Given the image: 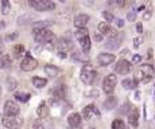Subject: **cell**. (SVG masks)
Here are the masks:
<instances>
[{"mask_svg": "<svg viewBox=\"0 0 155 129\" xmlns=\"http://www.w3.org/2000/svg\"><path fill=\"white\" fill-rule=\"evenodd\" d=\"M32 34H34V38L38 43H51L54 40V34L50 31L49 28H42V30H32Z\"/></svg>", "mask_w": 155, "mask_h": 129, "instance_id": "1", "label": "cell"}, {"mask_svg": "<svg viewBox=\"0 0 155 129\" xmlns=\"http://www.w3.org/2000/svg\"><path fill=\"white\" fill-rule=\"evenodd\" d=\"M80 77H81V81L84 83H86V85H92L97 78V71L93 69V66L85 65L84 67H82Z\"/></svg>", "mask_w": 155, "mask_h": 129, "instance_id": "2", "label": "cell"}, {"mask_svg": "<svg viewBox=\"0 0 155 129\" xmlns=\"http://www.w3.org/2000/svg\"><path fill=\"white\" fill-rule=\"evenodd\" d=\"M28 4L31 8L37 11H50V10H54L55 4L53 3V0H28Z\"/></svg>", "mask_w": 155, "mask_h": 129, "instance_id": "3", "label": "cell"}, {"mask_svg": "<svg viewBox=\"0 0 155 129\" xmlns=\"http://www.w3.org/2000/svg\"><path fill=\"white\" fill-rule=\"evenodd\" d=\"M138 77H139V79H140L143 83L150 82V81L153 79V77H154V67H153V65H148V63L142 65L140 67H139Z\"/></svg>", "mask_w": 155, "mask_h": 129, "instance_id": "4", "label": "cell"}, {"mask_svg": "<svg viewBox=\"0 0 155 129\" xmlns=\"http://www.w3.org/2000/svg\"><path fill=\"white\" fill-rule=\"evenodd\" d=\"M2 122L8 129H18L23 124V118H20L19 116H4Z\"/></svg>", "mask_w": 155, "mask_h": 129, "instance_id": "5", "label": "cell"}, {"mask_svg": "<svg viewBox=\"0 0 155 129\" xmlns=\"http://www.w3.org/2000/svg\"><path fill=\"white\" fill-rule=\"evenodd\" d=\"M116 83H117V78H116L115 74H109L104 78L103 82V90L107 93V94H112L113 90L116 88Z\"/></svg>", "mask_w": 155, "mask_h": 129, "instance_id": "6", "label": "cell"}, {"mask_svg": "<svg viewBox=\"0 0 155 129\" xmlns=\"http://www.w3.org/2000/svg\"><path fill=\"white\" fill-rule=\"evenodd\" d=\"M37 67H38V61L35 58H32L30 54H26L23 61L20 62V69L23 71H32Z\"/></svg>", "mask_w": 155, "mask_h": 129, "instance_id": "7", "label": "cell"}, {"mask_svg": "<svg viewBox=\"0 0 155 129\" xmlns=\"http://www.w3.org/2000/svg\"><path fill=\"white\" fill-rule=\"evenodd\" d=\"M131 70H132V65H131L127 59H120V61L115 65V73L120 74V76H126Z\"/></svg>", "mask_w": 155, "mask_h": 129, "instance_id": "8", "label": "cell"}, {"mask_svg": "<svg viewBox=\"0 0 155 129\" xmlns=\"http://www.w3.org/2000/svg\"><path fill=\"white\" fill-rule=\"evenodd\" d=\"M82 114H84V118L86 120H94V118H100V110L94 106L93 104L86 105L82 110Z\"/></svg>", "mask_w": 155, "mask_h": 129, "instance_id": "9", "label": "cell"}, {"mask_svg": "<svg viewBox=\"0 0 155 129\" xmlns=\"http://www.w3.org/2000/svg\"><path fill=\"white\" fill-rule=\"evenodd\" d=\"M20 112V108L14 101H7L4 104V113L5 116H18Z\"/></svg>", "mask_w": 155, "mask_h": 129, "instance_id": "10", "label": "cell"}, {"mask_svg": "<svg viewBox=\"0 0 155 129\" xmlns=\"http://www.w3.org/2000/svg\"><path fill=\"white\" fill-rule=\"evenodd\" d=\"M73 47H74L73 42H71L70 39H68V38H61L58 40V43H57V49H58V51H61V53L70 51Z\"/></svg>", "mask_w": 155, "mask_h": 129, "instance_id": "11", "label": "cell"}, {"mask_svg": "<svg viewBox=\"0 0 155 129\" xmlns=\"http://www.w3.org/2000/svg\"><path fill=\"white\" fill-rule=\"evenodd\" d=\"M97 62H99L100 66H108L115 62V55L109 53H101L99 56H97Z\"/></svg>", "mask_w": 155, "mask_h": 129, "instance_id": "12", "label": "cell"}, {"mask_svg": "<svg viewBox=\"0 0 155 129\" xmlns=\"http://www.w3.org/2000/svg\"><path fill=\"white\" fill-rule=\"evenodd\" d=\"M88 22H89V16L86 14H80L74 18V26L77 28H86Z\"/></svg>", "mask_w": 155, "mask_h": 129, "instance_id": "13", "label": "cell"}, {"mask_svg": "<svg viewBox=\"0 0 155 129\" xmlns=\"http://www.w3.org/2000/svg\"><path fill=\"white\" fill-rule=\"evenodd\" d=\"M128 122H130L131 127H138L139 125V110L136 108L130 109L128 113Z\"/></svg>", "mask_w": 155, "mask_h": 129, "instance_id": "14", "label": "cell"}, {"mask_svg": "<svg viewBox=\"0 0 155 129\" xmlns=\"http://www.w3.org/2000/svg\"><path fill=\"white\" fill-rule=\"evenodd\" d=\"M12 65V58L10 54H0V69H8Z\"/></svg>", "mask_w": 155, "mask_h": 129, "instance_id": "15", "label": "cell"}, {"mask_svg": "<svg viewBox=\"0 0 155 129\" xmlns=\"http://www.w3.org/2000/svg\"><path fill=\"white\" fill-rule=\"evenodd\" d=\"M68 122H69V125L71 128L80 127V124H81V116H80L78 113H71V114L68 117Z\"/></svg>", "mask_w": 155, "mask_h": 129, "instance_id": "16", "label": "cell"}, {"mask_svg": "<svg viewBox=\"0 0 155 129\" xmlns=\"http://www.w3.org/2000/svg\"><path fill=\"white\" fill-rule=\"evenodd\" d=\"M120 42H121V38H119V35L115 38H109L108 42L105 43V47L109 50H116V49H119V46H120Z\"/></svg>", "mask_w": 155, "mask_h": 129, "instance_id": "17", "label": "cell"}, {"mask_svg": "<svg viewBox=\"0 0 155 129\" xmlns=\"http://www.w3.org/2000/svg\"><path fill=\"white\" fill-rule=\"evenodd\" d=\"M116 106H117V98H116L115 95H109V97L104 101V108H105L107 110H112V109H115Z\"/></svg>", "mask_w": 155, "mask_h": 129, "instance_id": "18", "label": "cell"}, {"mask_svg": "<svg viewBox=\"0 0 155 129\" xmlns=\"http://www.w3.org/2000/svg\"><path fill=\"white\" fill-rule=\"evenodd\" d=\"M37 114L41 117V118H45V117L49 116V106H47L46 102H41L39 106L37 108Z\"/></svg>", "mask_w": 155, "mask_h": 129, "instance_id": "19", "label": "cell"}, {"mask_svg": "<svg viewBox=\"0 0 155 129\" xmlns=\"http://www.w3.org/2000/svg\"><path fill=\"white\" fill-rule=\"evenodd\" d=\"M43 70H45V73H46V76H49L50 78L57 77V76H58V73H59V70L55 67L54 65H46Z\"/></svg>", "mask_w": 155, "mask_h": 129, "instance_id": "20", "label": "cell"}, {"mask_svg": "<svg viewBox=\"0 0 155 129\" xmlns=\"http://www.w3.org/2000/svg\"><path fill=\"white\" fill-rule=\"evenodd\" d=\"M97 30H99V32L101 35H109L112 27L109 26L108 22H101V23H99V26H97Z\"/></svg>", "mask_w": 155, "mask_h": 129, "instance_id": "21", "label": "cell"}, {"mask_svg": "<svg viewBox=\"0 0 155 129\" xmlns=\"http://www.w3.org/2000/svg\"><path fill=\"white\" fill-rule=\"evenodd\" d=\"M78 42H80V46H81L82 51H84V53H89V50H91V46H92L89 35H88V37H84L82 39H80Z\"/></svg>", "mask_w": 155, "mask_h": 129, "instance_id": "22", "label": "cell"}, {"mask_svg": "<svg viewBox=\"0 0 155 129\" xmlns=\"http://www.w3.org/2000/svg\"><path fill=\"white\" fill-rule=\"evenodd\" d=\"M121 85L124 89H136L138 86V79H123L121 81Z\"/></svg>", "mask_w": 155, "mask_h": 129, "instance_id": "23", "label": "cell"}, {"mask_svg": "<svg viewBox=\"0 0 155 129\" xmlns=\"http://www.w3.org/2000/svg\"><path fill=\"white\" fill-rule=\"evenodd\" d=\"M31 81H32V83H34L35 88H38V89H42V88H45V86L47 85V79L41 78V77H34Z\"/></svg>", "mask_w": 155, "mask_h": 129, "instance_id": "24", "label": "cell"}, {"mask_svg": "<svg viewBox=\"0 0 155 129\" xmlns=\"http://www.w3.org/2000/svg\"><path fill=\"white\" fill-rule=\"evenodd\" d=\"M30 97H31V95H30L28 93H23V92L15 93V100L19 101V102H27L30 100Z\"/></svg>", "mask_w": 155, "mask_h": 129, "instance_id": "25", "label": "cell"}, {"mask_svg": "<svg viewBox=\"0 0 155 129\" xmlns=\"http://www.w3.org/2000/svg\"><path fill=\"white\" fill-rule=\"evenodd\" d=\"M53 22H50V20H39V22H37L32 27V30H42V28H47L49 26H51Z\"/></svg>", "mask_w": 155, "mask_h": 129, "instance_id": "26", "label": "cell"}, {"mask_svg": "<svg viewBox=\"0 0 155 129\" xmlns=\"http://www.w3.org/2000/svg\"><path fill=\"white\" fill-rule=\"evenodd\" d=\"M71 59H73V61H77V62H81V63H88L89 62V58L85 55V54H78V53L73 54V55H71Z\"/></svg>", "mask_w": 155, "mask_h": 129, "instance_id": "27", "label": "cell"}, {"mask_svg": "<svg viewBox=\"0 0 155 129\" xmlns=\"http://www.w3.org/2000/svg\"><path fill=\"white\" fill-rule=\"evenodd\" d=\"M30 22H32V15L26 14V15H22V16L18 18V24L19 26L27 24V23H30Z\"/></svg>", "mask_w": 155, "mask_h": 129, "instance_id": "28", "label": "cell"}, {"mask_svg": "<svg viewBox=\"0 0 155 129\" xmlns=\"http://www.w3.org/2000/svg\"><path fill=\"white\" fill-rule=\"evenodd\" d=\"M0 4H2V14L3 15L10 14V10H11L10 0H0Z\"/></svg>", "mask_w": 155, "mask_h": 129, "instance_id": "29", "label": "cell"}, {"mask_svg": "<svg viewBox=\"0 0 155 129\" xmlns=\"http://www.w3.org/2000/svg\"><path fill=\"white\" fill-rule=\"evenodd\" d=\"M54 97L58 98V100H62V98L65 97V86L64 85H59L54 90Z\"/></svg>", "mask_w": 155, "mask_h": 129, "instance_id": "30", "label": "cell"}, {"mask_svg": "<svg viewBox=\"0 0 155 129\" xmlns=\"http://www.w3.org/2000/svg\"><path fill=\"white\" fill-rule=\"evenodd\" d=\"M23 53H25L23 44H16V46L14 47V56L15 58H20V56L23 55Z\"/></svg>", "mask_w": 155, "mask_h": 129, "instance_id": "31", "label": "cell"}, {"mask_svg": "<svg viewBox=\"0 0 155 129\" xmlns=\"http://www.w3.org/2000/svg\"><path fill=\"white\" fill-rule=\"evenodd\" d=\"M89 35V32H88V30L86 28H77V31H76V38L78 39H82L84 37H88Z\"/></svg>", "mask_w": 155, "mask_h": 129, "instance_id": "32", "label": "cell"}, {"mask_svg": "<svg viewBox=\"0 0 155 129\" xmlns=\"http://www.w3.org/2000/svg\"><path fill=\"white\" fill-rule=\"evenodd\" d=\"M124 128V121L120 118L115 120V121L112 122V129H123Z\"/></svg>", "mask_w": 155, "mask_h": 129, "instance_id": "33", "label": "cell"}, {"mask_svg": "<svg viewBox=\"0 0 155 129\" xmlns=\"http://www.w3.org/2000/svg\"><path fill=\"white\" fill-rule=\"evenodd\" d=\"M32 129H45V125L42 124V120L37 118L34 122H32Z\"/></svg>", "mask_w": 155, "mask_h": 129, "instance_id": "34", "label": "cell"}, {"mask_svg": "<svg viewBox=\"0 0 155 129\" xmlns=\"http://www.w3.org/2000/svg\"><path fill=\"white\" fill-rule=\"evenodd\" d=\"M103 16H104V19H105L107 22H113V20H115V16H113L111 12H108V11H104Z\"/></svg>", "mask_w": 155, "mask_h": 129, "instance_id": "35", "label": "cell"}, {"mask_svg": "<svg viewBox=\"0 0 155 129\" xmlns=\"http://www.w3.org/2000/svg\"><path fill=\"white\" fill-rule=\"evenodd\" d=\"M18 37H19V34H18V32L7 34V37H5V40H7V42H12V40H15V39H18Z\"/></svg>", "mask_w": 155, "mask_h": 129, "instance_id": "36", "label": "cell"}, {"mask_svg": "<svg viewBox=\"0 0 155 129\" xmlns=\"http://www.w3.org/2000/svg\"><path fill=\"white\" fill-rule=\"evenodd\" d=\"M7 82H8V89H10V90L16 89V81H15V79H12V78H8Z\"/></svg>", "mask_w": 155, "mask_h": 129, "instance_id": "37", "label": "cell"}, {"mask_svg": "<svg viewBox=\"0 0 155 129\" xmlns=\"http://www.w3.org/2000/svg\"><path fill=\"white\" fill-rule=\"evenodd\" d=\"M127 19L130 20V22H135L136 20V11H130V12L127 14Z\"/></svg>", "mask_w": 155, "mask_h": 129, "instance_id": "38", "label": "cell"}, {"mask_svg": "<svg viewBox=\"0 0 155 129\" xmlns=\"http://www.w3.org/2000/svg\"><path fill=\"white\" fill-rule=\"evenodd\" d=\"M142 42H143V38L142 37L135 38V39H134V47H136V49H138V47L142 44Z\"/></svg>", "mask_w": 155, "mask_h": 129, "instance_id": "39", "label": "cell"}, {"mask_svg": "<svg viewBox=\"0 0 155 129\" xmlns=\"http://www.w3.org/2000/svg\"><path fill=\"white\" fill-rule=\"evenodd\" d=\"M151 14H153V10H151V8H148V10L144 12V15H143V19H144V20H148V19L151 18Z\"/></svg>", "mask_w": 155, "mask_h": 129, "instance_id": "40", "label": "cell"}, {"mask_svg": "<svg viewBox=\"0 0 155 129\" xmlns=\"http://www.w3.org/2000/svg\"><path fill=\"white\" fill-rule=\"evenodd\" d=\"M127 0H116V4H117L119 5V7H120V8H123V7H126V5H127Z\"/></svg>", "mask_w": 155, "mask_h": 129, "instance_id": "41", "label": "cell"}, {"mask_svg": "<svg viewBox=\"0 0 155 129\" xmlns=\"http://www.w3.org/2000/svg\"><path fill=\"white\" fill-rule=\"evenodd\" d=\"M140 61H142V56L139 55V54H136V55L132 56V62H134V63H138V62H140Z\"/></svg>", "mask_w": 155, "mask_h": 129, "instance_id": "42", "label": "cell"}, {"mask_svg": "<svg viewBox=\"0 0 155 129\" xmlns=\"http://www.w3.org/2000/svg\"><path fill=\"white\" fill-rule=\"evenodd\" d=\"M130 109H131L130 104H124V105H123V109H121V113H126V112H128Z\"/></svg>", "mask_w": 155, "mask_h": 129, "instance_id": "43", "label": "cell"}, {"mask_svg": "<svg viewBox=\"0 0 155 129\" xmlns=\"http://www.w3.org/2000/svg\"><path fill=\"white\" fill-rule=\"evenodd\" d=\"M136 31H138L139 34H142V32H143V26H142V23H138V24H136Z\"/></svg>", "mask_w": 155, "mask_h": 129, "instance_id": "44", "label": "cell"}, {"mask_svg": "<svg viewBox=\"0 0 155 129\" xmlns=\"http://www.w3.org/2000/svg\"><path fill=\"white\" fill-rule=\"evenodd\" d=\"M116 24H117V27H123L124 26V20L123 19H116Z\"/></svg>", "mask_w": 155, "mask_h": 129, "instance_id": "45", "label": "cell"}, {"mask_svg": "<svg viewBox=\"0 0 155 129\" xmlns=\"http://www.w3.org/2000/svg\"><path fill=\"white\" fill-rule=\"evenodd\" d=\"M94 39H96V40H97V42H100V40H101V39H103V35H101V34H100V32H97V34H96V35H94Z\"/></svg>", "mask_w": 155, "mask_h": 129, "instance_id": "46", "label": "cell"}, {"mask_svg": "<svg viewBox=\"0 0 155 129\" xmlns=\"http://www.w3.org/2000/svg\"><path fill=\"white\" fill-rule=\"evenodd\" d=\"M135 100H136V101L140 100V92H136V93H135Z\"/></svg>", "mask_w": 155, "mask_h": 129, "instance_id": "47", "label": "cell"}, {"mask_svg": "<svg viewBox=\"0 0 155 129\" xmlns=\"http://www.w3.org/2000/svg\"><path fill=\"white\" fill-rule=\"evenodd\" d=\"M2 49H3V39L0 37V51H2Z\"/></svg>", "mask_w": 155, "mask_h": 129, "instance_id": "48", "label": "cell"}, {"mask_svg": "<svg viewBox=\"0 0 155 129\" xmlns=\"http://www.w3.org/2000/svg\"><path fill=\"white\" fill-rule=\"evenodd\" d=\"M59 56H61V58H65V56H66V54H65V53H61V51H59Z\"/></svg>", "mask_w": 155, "mask_h": 129, "instance_id": "49", "label": "cell"}, {"mask_svg": "<svg viewBox=\"0 0 155 129\" xmlns=\"http://www.w3.org/2000/svg\"><path fill=\"white\" fill-rule=\"evenodd\" d=\"M5 27V23H0V28H4Z\"/></svg>", "mask_w": 155, "mask_h": 129, "instance_id": "50", "label": "cell"}, {"mask_svg": "<svg viewBox=\"0 0 155 129\" xmlns=\"http://www.w3.org/2000/svg\"><path fill=\"white\" fill-rule=\"evenodd\" d=\"M127 2H128V3H134V2H135V0H127Z\"/></svg>", "mask_w": 155, "mask_h": 129, "instance_id": "51", "label": "cell"}, {"mask_svg": "<svg viewBox=\"0 0 155 129\" xmlns=\"http://www.w3.org/2000/svg\"><path fill=\"white\" fill-rule=\"evenodd\" d=\"M61 2H62V3H65V2H66V0H61Z\"/></svg>", "mask_w": 155, "mask_h": 129, "instance_id": "52", "label": "cell"}, {"mask_svg": "<svg viewBox=\"0 0 155 129\" xmlns=\"http://www.w3.org/2000/svg\"><path fill=\"white\" fill-rule=\"evenodd\" d=\"M154 100H155V93H154Z\"/></svg>", "mask_w": 155, "mask_h": 129, "instance_id": "53", "label": "cell"}, {"mask_svg": "<svg viewBox=\"0 0 155 129\" xmlns=\"http://www.w3.org/2000/svg\"><path fill=\"white\" fill-rule=\"evenodd\" d=\"M89 129H96V128H89Z\"/></svg>", "mask_w": 155, "mask_h": 129, "instance_id": "54", "label": "cell"}, {"mask_svg": "<svg viewBox=\"0 0 155 129\" xmlns=\"http://www.w3.org/2000/svg\"><path fill=\"white\" fill-rule=\"evenodd\" d=\"M123 129H128V128H126V127H124V128H123Z\"/></svg>", "mask_w": 155, "mask_h": 129, "instance_id": "55", "label": "cell"}]
</instances>
